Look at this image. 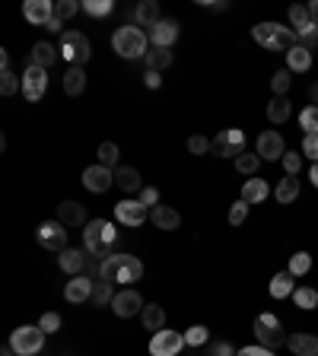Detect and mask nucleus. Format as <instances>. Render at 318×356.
I'll return each instance as SVG.
<instances>
[{
	"label": "nucleus",
	"mask_w": 318,
	"mask_h": 356,
	"mask_svg": "<svg viewBox=\"0 0 318 356\" xmlns=\"http://www.w3.org/2000/svg\"><path fill=\"white\" fill-rule=\"evenodd\" d=\"M83 248L86 255H96L99 261L112 258V255H118V229H115V223L108 220H90L83 229Z\"/></svg>",
	"instance_id": "1"
},
{
	"label": "nucleus",
	"mask_w": 318,
	"mask_h": 356,
	"mask_svg": "<svg viewBox=\"0 0 318 356\" xmlns=\"http://www.w3.org/2000/svg\"><path fill=\"white\" fill-rule=\"evenodd\" d=\"M99 277L112 283H137L144 277V261L134 255H112V258L99 261Z\"/></svg>",
	"instance_id": "2"
},
{
	"label": "nucleus",
	"mask_w": 318,
	"mask_h": 356,
	"mask_svg": "<svg viewBox=\"0 0 318 356\" xmlns=\"http://www.w3.org/2000/svg\"><path fill=\"white\" fill-rule=\"evenodd\" d=\"M251 38H255L261 48H267V51H283V54L299 45V35L277 23H258L255 29H251Z\"/></svg>",
	"instance_id": "3"
},
{
	"label": "nucleus",
	"mask_w": 318,
	"mask_h": 356,
	"mask_svg": "<svg viewBox=\"0 0 318 356\" xmlns=\"http://www.w3.org/2000/svg\"><path fill=\"white\" fill-rule=\"evenodd\" d=\"M112 48L118 58L134 61V58H144V54L150 51V38H147V32L140 29V26H122V29H115V35H112Z\"/></svg>",
	"instance_id": "4"
},
{
	"label": "nucleus",
	"mask_w": 318,
	"mask_h": 356,
	"mask_svg": "<svg viewBox=\"0 0 318 356\" xmlns=\"http://www.w3.org/2000/svg\"><path fill=\"white\" fill-rule=\"evenodd\" d=\"M10 347L16 350V356H35L45 350V331L38 325H19L10 334Z\"/></svg>",
	"instance_id": "5"
},
{
	"label": "nucleus",
	"mask_w": 318,
	"mask_h": 356,
	"mask_svg": "<svg viewBox=\"0 0 318 356\" xmlns=\"http://www.w3.org/2000/svg\"><path fill=\"white\" fill-rule=\"evenodd\" d=\"M90 38L83 35V32H61V58L70 64V67H83L86 61H90Z\"/></svg>",
	"instance_id": "6"
},
{
	"label": "nucleus",
	"mask_w": 318,
	"mask_h": 356,
	"mask_svg": "<svg viewBox=\"0 0 318 356\" xmlns=\"http://www.w3.org/2000/svg\"><path fill=\"white\" fill-rule=\"evenodd\" d=\"M255 337L261 347L267 350H277L287 344V334H283V325L277 315H271V312H265V315H258L255 319Z\"/></svg>",
	"instance_id": "7"
},
{
	"label": "nucleus",
	"mask_w": 318,
	"mask_h": 356,
	"mask_svg": "<svg viewBox=\"0 0 318 356\" xmlns=\"http://www.w3.org/2000/svg\"><path fill=\"white\" fill-rule=\"evenodd\" d=\"M210 153L220 160H239L245 153V134L239 128H226L210 140Z\"/></svg>",
	"instance_id": "8"
},
{
	"label": "nucleus",
	"mask_w": 318,
	"mask_h": 356,
	"mask_svg": "<svg viewBox=\"0 0 318 356\" xmlns=\"http://www.w3.org/2000/svg\"><path fill=\"white\" fill-rule=\"evenodd\" d=\"M35 235H38V245H42V248H48V251H58V255H61V251L67 248V226H64L61 220L42 223Z\"/></svg>",
	"instance_id": "9"
},
{
	"label": "nucleus",
	"mask_w": 318,
	"mask_h": 356,
	"mask_svg": "<svg viewBox=\"0 0 318 356\" xmlns=\"http://www.w3.org/2000/svg\"><path fill=\"white\" fill-rule=\"evenodd\" d=\"M185 347V334L182 331H156L150 341V356H178Z\"/></svg>",
	"instance_id": "10"
},
{
	"label": "nucleus",
	"mask_w": 318,
	"mask_h": 356,
	"mask_svg": "<svg viewBox=\"0 0 318 356\" xmlns=\"http://www.w3.org/2000/svg\"><path fill=\"white\" fill-rule=\"evenodd\" d=\"M48 92V70L29 64L23 74V99L26 102H38V99Z\"/></svg>",
	"instance_id": "11"
},
{
	"label": "nucleus",
	"mask_w": 318,
	"mask_h": 356,
	"mask_svg": "<svg viewBox=\"0 0 318 356\" xmlns=\"http://www.w3.org/2000/svg\"><path fill=\"white\" fill-rule=\"evenodd\" d=\"M112 185H115V169L99 166V162L83 169V188L86 191H92V194H106Z\"/></svg>",
	"instance_id": "12"
},
{
	"label": "nucleus",
	"mask_w": 318,
	"mask_h": 356,
	"mask_svg": "<svg viewBox=\"0 0 318 356\" xmlns=\"http://www.w3.org/2000/svg\"><path fill=\"white\" fill-rule=\"evenodd\" d=\"M112 312L118 319H134L144 312V296L137 293V289H122V293H115L112 299Z\"/></svg>",
	"instance_id": "13"
},
{
	"label": "nucleus",
	"mask_w": 318,
	"mask_h": 356,
	"mask_svg": "<svg viewBox=\"0 0 318 356\" xmlns=\"http://www.w3.org/2000/svg\"><path fill=\"white\" fill-rule=\"evenodd\" d=\"M92 289H96V277H86V273H80V277H70V280H67V287H64V299H67L70 305L90 303V299H92Z\"/></svg>",
	"instance_id": "14"
},
{
	"label": "nucleus",
	"mask_w": 318,
	"mask_h": 356,
	"mask_svg": "<svg viewBox=\"0 0 318 356\" xmlns=\"http://www.w3.org/2000/svg\"><path fill=\"white\" fill-rule=\"evenodd\" d=\"M255 153L261 156V160H283V153H287V146H283V137L277 134V130H265V134H258V144H255Z\"/></svg>",
	"instance_id": "15"
},
{
	"label": "nucleus",
	"mask_w": 318,
	"mask_h": 356,
	"mask_svg": "<svg viewBox=\"0 0 318 356\" xmlns=\"http://www.w3.org/2000/svg\"><path fill=\"white\" fill-rule=\"evenodd\" d=\"M115 220L122 226H144L147 223V207L140 201H118L115 204Z\"/></svg>",
	"instance_id": "16"
},
{
	"label": "nucleus",
	"mask_w": 318,
	"mask_h": 356,
	"mask_svg": "<svg viewBox=\"0 0 318 356\" xmlns=\"http://www.w3.org/2000/svg\"><path fill=\"white\" fill-rule=\"evenodd\" d=\"M23 19L32 26H48L54 19V3L51 0H26L23 3Z\"/></svg>",
	"instance_id": "17"
},
{
	"label": "nucleus",
	"mask_w": 318,
	"mask_h": 356,
	"mask_svg": "<svg viewBox=\"0 0 318 356\" xmlns=\"http://www.w3.org/2000/svg\"><path fill=\"white\" fill-rule=\"evenodd\" d=\"M178 38V23L175 19H159L150 29V45L153 48H172Z\"/></svg>",
	"instance_id": "18"
},
{
	"label": "nucleus",
	"mask_w": 318,
	"mask_h": 356,
	"mask_svg": "<svg viewBox=\"0 0 318 356\" xmlns=\"http://www.w3.org/2000/svg\"><path fill=\"white\" fill-rule=\"evenodd\" d=\"M150 223L156 229H162V232H172V229L182 226V217H178V210H175V207L159 204V207H153V210H150Z\"/></svg>",
	"instance_id": "19"
},
{
	"label": "nucleus",
	"mask_w": 318,
	"mask_h": 356,
	"mask_svg": "<svg viewBox=\"0 0 318 356\" xmlns=\"http://www.w3.org/2000/svg\"><path fill=\"white\" fill-rule=\"evenodd\" d=\"M287 347L293 356H318V337L315 334H303L296 331L287 337Z\"/></svg>",
	"instance_id": "20"
},
{
	"label": "nucleus",
	"mask_w": 318,
	"mask_h": 356,
	"mask_svg": "<svg viewBox=\"0 0 318 356\" xmlns=\"http://www.w3.org/2000/svg\"><path fill=\"white\" fill-rule=\"evenodd\" d=\"M58 220L64 223V226H86V210L80 201H64V204H58Z\"/></svg>",
	"instance_id": "21"
},
{
	"label": "nucleus",
	"mask_w": 318,
	"mask_h": 356,
	"mask_svg": "<svg viewBox=\"0 0 318 356\" xmlns=\"http://www.w3.org/2000/svg\"><path fill=\"white\" fill-rule=\"evenodd\" d=\"M115 185L124 191V194H134V191H144V182H140V172L134 166H118L115 169Z\"/></svg>",
	"instance_id": "22"
},
{
	"label": "nucleus",
	"mask_w": 318,
	"mask_h": 356,
	"mask_svg": "<svg viewBox=\"0 0 318 356\" xmlns=\"http://www.w3.org/2000/svg\"><path fill=\"white\" fill-rule=\"evenodd\" d=\"M58 267H61L64 273H70V277H80L86 267V255L76 248H64L61 255H58Z\"/></svg>",
	"instance_id": "23"
},
{
	"label": "nucleus",
	"mask_w": 318,
	"mask_h": 356,
	"mask_svg": "<svg viewBox=\"0 0 318 356\" xmlns=\"http://www.w3.org/2000/svg\"><path fill=\"white\" fill-rule=\"evenodd\" d=\"M140 321H144V331H153V334L162 331L166 328V309L156 303H147L144 312H140Z\"/></svg>",
	"instance_id": "24"
},
{
	"label": "nucleus",
	"mask_w": 318,
	"mask_h": 356,
	"mask_svg": "<svg viewBox=\"0 0 318 356\" xmlns=\"http://www.w3.org/2000/svg\"><path fill=\"white\" fill-rule=\"evenodd\" d=\"M290 26H293L296 35H309V32L315 29V23H312V16H309V7L293 3V7H290Z\"/></svg>",
	"instance_id": "25"
},
{
	"label": "nucleus",
	"mask_w": 318,
	"mask_h": 356,
	"mask_svg": "<svg viewBox=\"0 0 318 356\" xmlns=\"http://www.w3.org/2000/svg\"><path fill=\"white\" fill-rule=\"evenodd\" d=\"M267 194H271V185H267L265 178H249V182L242 185L245 204H261V201H267Z\"/></svg>",
	"instance_id": "26"
},
{
	"label": "nucleus",
	"mask_w": 318,
	"mask_h": 356,
	"mask_svg": "<svg viewBox=\"0 0 318 356\" xmlns=\"http://www.w3.org/2000/svg\"><path fill=\"white\" fill-rule=\"evenodd\" d=\"M58 54H61V51H58L54 45H48V42H38V45L29 51V64H35V67L48 70L54 61H58Z\"/></svg>",
	"instance_id": "27"
},
{
	"label": "nucleus",
	"mask_w": 318,
	"mask_h": 356,
	"mask_svg": "<svg viewBox=\"0 0 318 356\" xmlns=\"http://www.w3.org/2000/svg\"><path fill=\"white\" fill-rule=\"evenodd\" d=\"M274 197H277V204H293L296 197H299V175L281 178V185L274 188Z\"/></svg>",
	"instance_id": "28"
},
{
	"label": "nucleus",
	"mask_w": 318,
	"mask_h": 356,
	"mask_svg": "<svg viewBox=\"0 0 318 356\" xmlns=\"http://www.w3.org/2000/svg\"><path fill=\"white\" fill-rule=\"evenodd\" d=\"M296 293V277L290 271H281V273H274V280H271V296L274 299H287V296Z\"/></svg>",
	"instance_id": "29"
},
{
	"label": "nucleus",
	"mask_w": 318,
	"mask_h": 356,
	"mask_svg": "<svg viewBox=\"0 0 318 356\" xmlns=\"http://www.w3.org/2000/svg\"><path fill=\"white\" fill-rule=\"evenodd\" d=\"M290 115H293V105H290L287 96H274L271 102H267V118H271L274 124L290 121Z\"/></svg>",
	"instance_id": "30"
},
{
	"label": "nucleus",
	"mask_w": 318,
	"mask_h": 356,
	"mask_svg": "<svg viewBox=\"0 0 318 356\" xmlns=\"http://www.w3.org/2000/svg\"><path fill=\"white\" fill-rule=\"evenodd\" d=\"M134 19H137V26H150L153 29L159 23V3L156 0H140L134 10Z\"/></svg>",
	"instance_id": "31"
},
{
	"label": "nucleus",
	"mask_w": 318,
	"mask_h": 356,
	"mask_svg": "<svg viewBox=\"0 0 318 356\" xmlns=\"http://www.w3.org/2000/svg\"><path fill=\"white\" fill-rule=\"evenodd\" d=\"M64 92L67 96H83V90H86V74H83V67H67V74H64Z\"/></svg>",
	"instance_id": "32"
},
{
	"label": "nucleus",
	"mask_w": 318,
	"mask_h": 356,
	"mask_svg": "<svg viewBox=\"0 0 318 356\" xmlns=\"http://www.w3.org/2000/svg\"><path fill=\"white\" fill-rule=\"evenodd\" d=\"M287 67H290V70H299V74H306V70L312 67V51H309V48H303V45L290 48V51H287Z\"/></svg>",
	"instance_id": "33"
},
{
	"label": "nucleus",
	"mask_w": 318,
	"mask_h": 356,
	"mask_svg": "<svg viewBox=\"0 0 318 356\" xmlns=\"http://www.w3.org/2000/svg\"><path fill=\"white\" fill-rule=\"evenodd\" d=\"M147 67L156 70V74L172 67V48H153L150 45V51H147Z\"/></svg>",
	"instance_id": "34"
},
{
	"label": "nucleus",
	"mask_w": 318,
	"mask_h": 356,
	"mask_svg": "<svg viewBox=\"0 0 318 356\" xmlns=\"http://www.w3.org/2000/svg\"><path fill=\"white\" fill-rule=\"evenodd\" d=\"M115 283L112 280H102L99 277L96 280V289H92V303H96V309H102V305H112V299H115Z\"/></svg>",
	"instance_id": "35"
},
{
	"label": "nucleus",
	"mask_w": 318,
	"mask_h": 356,
	"mask_svg": "<svg viewBox=\"0 0 318 356\" xmlns=\"http://www.w3.org/2000/svg\"><path fill=\"white\" fill-rule=\"evenodd\" d=\"M118 160H122V150L112 144V140H106V144L99 146V166H108V169H118Z\"/></svg>",
	"instance_id": "36"
},
{
	"label": "nucleus",
	"mask_w": 318,
	"mask_h": 356,
	"mask_svg": "<svg viewBox=\"0 0 318 356\" xmlns=\"http://www.w3.org/2000/svg\"><path fill=\"white\" fill-rule=\"evenodd\" d=\"M293 303L299 305V309H318V289H312V287H299L293 293Z\"/></svg>",
	"instance_id": "37"
},
{
	"label": "nucleus",
	"mask_w": 318,
	"mask_h": 356,
	"mask_svg": "<svg viewBox=\"0 0 318 356\" xmlns=\"http://www.w3.org/2000/svg\"><path fill=\"white\" fill-rule=\"evenodd\" d=\"M309 267H312V255H309V251H296L293 258H290L287 271L293 273V277H303V273H309Z\"/></svg>",
	"instance_id": "38"
},
{
	"label": "nucleus",
	"mask_w": 318,
	"mask_h": 356,
	"mask_svg": "<svg viewBox=\"0 0 318 356\" xmlns=\"http://www.w3.org/2000/svg\"><path fill=\"white\" fill-rule=\"evenodd\" d=\"M207 341H210V331L204 325H194L185 331V347H204Z\"/></svg>",
	"instance_id": "39"
},
{
	"label": "nucleus",
	"mask_w": 318,
	"mask_h": 356,
	"mask_svg": "<svg viewBox=\"0 0 318 356\" xmlns=\"http://www.w3.org/2000/svg\"><path fill=\"white\" fill-rule=\"evenodd\" d=\"M16 90H23V76H16L13 70L0 74V96H13Z\"/></svg>",
	"instance_id": "40"
},
{
	"label": "nucleus",
	"mask_w": 318,
	"mask_h": 356,
	"mask_svg": "<svg viewBox=\"0 0 318 356\" xmlns=\"http://www.w3.org/2000/svg\"><path fill=\"white\" fill-rule=\"evenodd\" d=\"M299 128H303L306 134H318V105H309L299 112Z\"/></svg>",
	"instance_id": "41"
},
{
	"label": "nucleus",
	"mask_w": 318,
	"mask_h": 356,
	"mask_svg": "<svg viewBox=\"0 0 318 356\" xmlns=\"http://www.w3.org/2000/svg\"><path fill=\"white\" fill-rule=\"evenodd\" d=\"M290 86H293V76H290V70H277V74L271 76V90H274V96H287Z\"/></svg>",
	"instance_id": "42"
},
{
	"label": "nucleus",
	"mask_w": 318,
	"mask_h": 356,
	"mask_svg": "<svg viewBox=\"0 0 318 356\" xmlns=\"http://www.w3.org/2000/svg\"><path fill=\"white\" fill-rule=\"evenodd\" d=\"M258 166H261V156H258V153H242V156L235 160V169L242 175H255Z\"/></svg>",
	"instance_id": "43"
},
{
	"label": "nucleus",
	"mask_w": 318,
	"mask_h": 356,
	"mask_svg": "<svg viewBox=\"0 0 318 356\" xmlns=\"http://www.w3.org/2000/svg\"><path fill=\"white\" fill-rule=\"evenodd\" d=\"M76 10H83L76 0H61V3H54V16L61 19V23H67V19H74Z\"/></svg>",
	"instance_id": "44"
},
{
	"label": "nucleus",
	"mask_w": 318,
	"mask_h": 356,
	"mask_svg": "<svg viewBox=\"0 0 318 356\" xmlns=\"http://www.w3.org/2000/svg\"><path fill=\"white\" fill-rule=\"evenodd\" d=\"M83 10H86L90 16H108V13L115 10V3H112V0H86Z\"/></svg>",
	"instance_id": "45"
},
{
	"label": "nucleus",
	"mask_w": 318,
	"mask_h": 356,
	"mask_svg": "<svg viewBox=\"0 0 318 356\" xmlns=\"http://www.w3.org/2000/svg\"><path fill=\"white\" fill-rule=\"evenodd\" d=\"M38 328L45 334H54V331H61V315L58 312H45L42 319H38Z\"/></svg>",
	"instance_id": "46"
},
{
	"label": "nucleus",
	"mask_w": 318,
	"mask_h": 356,
	"mask_svg": "<svg viewBox=\"0 0 318 356\" xmlns=\"http://www.w3.org/2000/svg\"><path fill=\"white\" fill-rule=\"evenodd\" d=\"M249 207L251 204H245V201H235V204L229 207V223H233V226H242L245 217H249Z\"/></svg>",
	"instance_id": "47"
},
{
	"label": "nucleus",
	"mask_w": 318,
	"mask_h": 356,
	"mask_svg": "<svg viewBox=\"0 0 318 356\" xmlns=\"http://www.w3.org/2000/svg\"><path fill=\"white\" fill-rule=\"evenodd\" d=\"M283 169H287V175H299V169H303V153H283Z\"/></svg>",
	"instance_id": "48"
},
{
	"label": "nucleus",
	"mask_w": 318,
	"mask_h": 356,
	"mask_svg": "<svg viewBox=\"0 0 318 356\" xmlns=\"http://www.w3.org/2000/svg\"><path fill=\"white\" fill-rule=\"evenodd\" d=\"M188 153H194V156H204V153H210V140L201 134L188 137Z\"/></svg>",
	"instance_id": "49"
},
{
	"label": "nucleus",
	"mask_w": 318,
	"mask_h": 356,
	"mask_svg": "<svg viewBox=\"0 0 318 356\" xmlns=\"http://www.w3.org/2000/svg\"><path fill=\"white\" fill-rule=\"evenodd\" d=\"M303 156H309L312 162H318V134H306V140H303Z\"/></svg>",
	"instance_id": "50"
},
{
	"label": "nucleus",
	"mask_w": 318,
	"mask_h": 356,
	"mask_svg": "<svg viewBox=\"0 0 318 356\" xmlns=\"http://www.w3.org/2000/svg\"><path fill=\"white\" fill-rule=\"evenodd\" d=\"M140 204L150 207V210H153V207H159V191L156 188H144V191H140Z\"/></svg>",
	"instance_id": "51"
},
{
	"label": "nucleus",
	"mask_w": 318,
	"mask_h": 356,
	"mask_svg": "<svg viewBox=\"0 0 318 356\" xmlns=\"http://www.w3.org/2000/svg\"><path fill=\"white\" fill-rule=\"evenodd\" d=\"M235 356H274V350H267V347H261V344H255V347L235 350Z\"/></svg>",
	"instance_id": "52"
},
{
	"label": "nucleus",
	"mask_w": 318,
	"mask_h": 356,
	"mask_svg": "<svg viewBox=\"0 0 318 356\" xmlns=\"http://www.w3.org/2000/svg\"><path fill=\"white\" fill-rule=\"evenodd\" d=\"M144 83H147V90H159V86H162V76H159L156 70H147V74H144Z\"/></svg>",
	"instance_id": "53"
},
{
	"label": "nucleus",
	"mask_w": 318,
	"mask_h": 356,
	"mask_svg": "<svg viewBox=\"0 0 318 356\" xmlns=\"http://www.w3.org/2000/svg\"><path fill=\"white\" fill-rule=\"evenodd\" d=\"M210 356H235V350L229 347L226 341H223V344H213V347H210Z\"/></svg>",
	"instance_id": "54"
},
{
	"label": "nucleus",
	"mask_w": 318,
	"mask_h": 356,
	"mask_svg": "<svg viewBox=\"0 0 318 356\" xmlns=\"http://www.w3.org/2000/svg\"><path fill=\"white\" fill-rule=\"evenodd\" d=\"M309 16H312V23H318V0L309 3Z\"/></svg>",
	"instance_id": "55"
},
{
	"label": "nucleus",
	"mask_w": 318,
	"mask_h": 356,
	"mask_svg": "<svg viewBox=\"0 0 318 356\" xmlns=\"http://www.w3.org/2000/svg\"><path fill=\"white\" fill-rule=\"evenodd\" d=\"M309 178H312V185L318 188V162H312V169H309Z\"/></svg>",
	"instance_id": "56"
},
{
	"label": "nucleus",
	"mask_w": 318,
	"mask_h": 356,
	"mask_svg": "<svg viewBox=\"0 0 318 356\" xmlns=\"http://www.w3.org/2000/svg\"><path fill=\"white\" fill-rule=\"evenodd\" d=\"M309 99H312V105H318V83L309 90Z\"/></svg>",
	"instance_id": "57"
},
{
	"label": "nucleus",
	"mask_w": 318,
	"mask_h": 356,
	"mask_svg": "<svg viewBox=\"0 0 318 356\" xmlns=\"http://www.w3.org/2000/svg\"><path fill=\"white\" fill-rule=\"evenodd\" d=\"M0 356H16V350H13V347H10V344H7V347L0 350Z\"/></svg>",
	"instance_id": "58"
},
{
	"label": "nucleus",
	"mask_w": 318,
	"mask_h": 356,
	"mask_svg": "<svg viewBox=\"0 0 318 356\" xmlns=\"http://www.w3.org/2000/svg\"><path fill=\"white\" fill-rule=\"evenodd\" d=\"M312 32H315V38H318V23H315V29H312Z\"/></svg>",
	"instance_id": "59"
}]
</instances>
